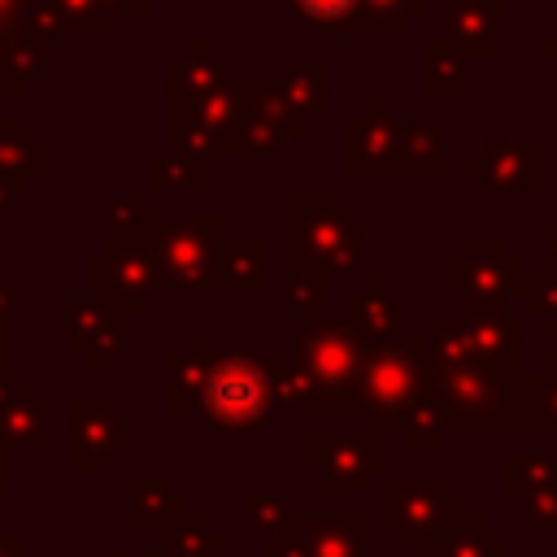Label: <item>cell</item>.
<instances>
[{"label": "cell", "instance_id": "cell-1", "mask_svg": "<svg viewBox=\"0 0 557 557\" xmlns=\"http://www.w3.org/2000/svg\"><path fill=\"white\" fill-rule=\"evenodd\" d=\"M366 339L344 318H322L296 335L292 361L309 383V405L318 409H361Z\"/></svg>", "mask_w": 557, "mask_h": 557}, {"label": "cell", "instance_id": "cell-2", "mask_svg": "<svg viewBox=\"0 0 557 557\" xmlns=\"http://www.w3.org/2000/svg\"><path fill=\"white\" fill-rule=\"evenodd\" d=\"M426 396V339H383L366 348L361 370V409L374 413V426L396 431L405 413Z\"/></svg>", "mask_w": 557, "mask_h": 557}, {"label": "cell", "instance_id": "cell-3", "mask_svg": "<svg viewBox=\"0 0 557 557\" xmlns=\"http://www.w3.org/2000/svg\"><path fill=\"white\" fill-rule=\"evenodd\" d=\"M287 231H292L287 257L309 261L322 274H331V270L357 265L366 218L348 213L344 196H287Z\"/></svg>", "mask_w": 557, "mask_h": 557}, {"label": "cell", "instance_id": "cell-4", "mask_svg": "<svg viewBox=\"0 0 557 557\" xmlns=\"http://www.w3.org/2000/svg\"><path fill=\"white\" fill-rule=\"evenodd\" d=\"M387 518L396 531H405L413 553H431L444 535L453 531H474L487 527L483 513H470L461 496H453L444 487L440 474H409V479H392V496H387Z\"/></svg>", "mask_w": 557, "mask_h": 557}, {"label": "cell", "instance_id": "cell-5", "mask_svg": "<svg viewBox=\"0 0 557 557\" xmlns=\"http://www.w3.org/2000/svg\"><path fill=\"white\" fill-rule=\"evenodd\" d=\"M226 248V218H157V278L161 287H213Z\"/></svg>", "mask_w": 557, "mask_h": 557}, {"label": "cell", "instance_id": "cell-6", "mask_svg": "<svg viewBox=\"0 0 557 557\" xmlns=\"http://www.w3.org/2000/svg\"><path fill=\"white\" fill-rule=\"evenodd\" d=\"M448 292L466 296V313L483 309H505V296L522 292L527 283V261L522 252H509L496 235H470L461 252L444 261Z\"/></svg>", "mask_w": 557, "mask_h": 557}, {"label": "cell", "instance_id": "cell-7", "mask_svg": "<svg viewBox=\"0 0 557 557\" xmlns=\"http://www.w3.org/2000/svg\"><path fill=\"white\" fill-rule=\"evenodd\" d=\"M196 400L209 413V422H218L226 431L257 426L265 418L270 400H274L270 361H257V357H218V361H209Z\"/></svg>", "mask_w": 557, "mask_h": 557}, {"label": "cell", "instance_id": "cell-8", "mask_svg": "<svg viewBox=\"0 0 557 557\" xmlns=\"http://www.w3.org/2000/svg\"><path fill=\"white\" fill-rule=\"evenodd\" d=\"M466 174L483 178L487 191H540L544 187V139H500L492 135L474 157H466Z\"/></svg>", "mask_w": 557, "mask_h": 557}, {"label": "cell", "instance_id": "cell-9", "mask_svg": "<svg viewBox=\"0 0 557 557\" xmlns=\"http://www.w3.org/2000/svg\"><path fill=\"white\" fill-rule=\"evenodd\" d=\"M348 165L357 174H400V126L387 113V100H366L348 117Z\"/></svg>", "mask_w": 557, "mask_h": 557}, {"label": "cell", "instance_id": "cell-10", "mask_svg": "<svg viewBox=\"0 0 557 557\" xmlns=\"http://www.w3.org/2000/svg\"><path fill=\"white\" fill-rule=\"evenodd\" d=\"M309 461L331 479V487H361L370 470L383 466V444L379 431L370 435H318L309 440Z\"/></svg>", "mask_w": 557, "mask_h": 557}, {"label": "cell", "instance_id": "cell-11", "mask_svg": "<svg viewBox=\"0 0 557 557\" xmlns=\"http://www.w3.org/2000/svg\"><path fill=\"white\" fill-rule=\"evenodd\" d=\"M474 357L487 361L500 374H522V348H527V322L522 313L505 309H483V313H461Z\"/></svg>", "mask_w": 557, "mask_h": 557}, {"label": "cell", "instance_id": "cell-12", "mask_svg": "<svg viewBox=\"0 0 557 557\" xmlns=\"http://www.w3.org/2000/svg\"><path fill=\"white\" fill-rule=\"evenodd\" d=\"M400 313H405V296H396L383 274H374L352 300H348V326L361 335V339H387L396 326H400Z\"/></svg>", "mask_w": 557, "mask_h": 557}, {"label": "cell", "instance_id": "cell-13", "mask_svg": "<svg viewBox=\"0 0 557 557\" xmlns=\"http://www.w3.org/2000/svg\"><path fill=\"white\" fill-rule=\"evenodd\" d=\"M448 39L474 57H500V4H453L448 0Z\"/></svg>", "mask_w": 557, "mask_h": 557}, {"label": "cell", "instance_id": "cell-14", "mask_svg": "<svg viewBox=\"0 0 557 557\" xmlns=\"http://www.w3.org/2000/svg\"><path fill=\"white\" fill-rule=\"evenodd\" d=\"M278 96L287 100V109L296 117H313L326 109V61L322 57H292L287 70L274 78Z\"/></svg>", "mask_w": 557, "mask_h": 557}, {"label": "cell", "instance_id": "cell-15", "mask_svg": "<svg viewBox=\"0 0 557 557\" xmlns=\"http://www.w3.org/2000/svg\"><path fill=\"white\" fill-rule=\"evenodd\" d=\"M218 292H261L265 287V239L261 235H226L222 265L213 278Z\"/></svg>", "mask_w": 557, "mask_h": 557}, {"label": "cell", "instance_id": "cell-16", "mask_svg": "<svg viewBox=\"0 0 557 557\" xmlns=\"http://www.w3.org/2000/svg\"><path fill=\"white\" fill-rule=\"evenodd\" d=\"M70 339L78 352H91V348H104V352H117L126 344V322H122V309L113 305H74L70 309Z\"/></svg>", "mask_w": 557, "mask_h": 557}, {"label": "cell", "instance_id": "cell-17", "mask_svg": "<svg viewBox=\"0 0 557 557\" xmlns=\"http://www.w3.org/2000/svg\"><path fill=\"white\" fill-rule=\"evenodd\" d=\"M48 165V144L26 131V117H0V174L26 191V174Z\"/></svg>", "mask_w": 557, "mask_h": 557}, {"label": "cell", "instance_id": "cell-18", "mask_svg": "<svg viewBox=\"0 0 557 557\" xmlns=\"http://www.w3.org/2000/svg\"><path fill=\"white\" fill-rule=\"evenodd\" d=\"M222 83H231V78H226V70H222V61L205 57V44H200V39L187 48V57L170 61V96H174V104L200 100V96L218 91Z\"/></svg>", "mask_w": 557, "mask_h": 557}, {"label": "cell", "instance_id": "cell-19", "mask_svg": "<svg viewBox=\"0 0 557 557\" xmlns=\"http://www.w3.org/2000/svg\"><path fill=\"white\" fill-rule=\"evenodd\" d=\"M400 170L405 174H440L444 170V117H418L400 126Z\"/></svg>", "mask_w": 557, "mask_h": 557}, {"label": "cell", "instance_id": "cell-20", "mask_svg": "<svg viewBox=\"0 0 557 557\" xmlns=\"http://www.w3.org/2000/svg\"><path fill=\"white\" fill-rule=\"evenodd\" d=\"M0 426L9 440L44 444V396H30L22 379H9V396H0Z\"/></svg>", "mask_w": 557, "mask_h": 557}, {"label": "cell", "instance_id": "cell-21", "mask_svg": "<svg viewBox=\"0 0 557 557\" xmlns=\"http://www.w3.org/2000/svg\"><path fill=\"white\" fill-rule=\"evenodd\" d=\"M500 483L505 492H544L557 487V453H509L500 461Z\"/></svg>", "mask_w": 557, "mask_h": 557}, {"label": "cell", "instance_id": "cell-22", "mask_svg": "<svg viewBox=\"0 0 557 557\" xmlns=\"http://www.w3.org/2000/svg\"><path fill=\"white\" fill-rule=\"evenodd\" d=\"M426 91L431 96H461L466 91V52L448 35L426 44Z\"/></svg>", "mask_w": 557, "mask_h": 557}, {"label": "cell", "instance_id": "cell-23", "mask_svg": "<svg viewBox=\"0 0 557 557\" xmlns=\"http://www.w3.org/2000/svg\"><path fill=\"white\" fill-rule=\"evenodd\" d=\"M152 187L157 191H205V161L196 152L170 148L152 157Z\"/></svg>", "mask_w": 557, "mask_h": 557}, {"label": "cell", "instance_id": "cell-24", "mask_svg": "<svg viewBox=\"0 0 557 557\" xmlns=\"http://www.w3.org/2000/svg\"><path fill=\"white\" fill-rule=\"evenodd\" d=\"M400 431H405V444H409V453H440L444 448V435H448V422H444V409L435 405V396L426 392L409 413H405V422H400Z\"/></svg>", "mask_w": 557, "mask_h": 557}, {"label": "cell", "instance_id": "cell-25", "mask_svg": "<svg viewBox=\"0 0 557 557\" xmlns=\"http://www.w3.org/2000/svg\"><path fill=\"white\" fill-rule=\"evenodd\" d=\"M296 17L326 30V35H357L361 0H292Z\"/></svg>", "mask_w": 557, "mask_h": 557}, {"label": "cell", "instance_id": "cell-26", "mask_svg": "<svg viewBox=\"0 0 557 557\" xmlns=\"http://www.w3.org/2000/svg\"><path fill=\"white\" fill-rule=\"evenodd\" d=\"M287 305L296 313H322L326 305V274L309 261L287 257Z\"/></svg>", "mask_w": 557, "mask_h": 557}, {"label": "cell", "instance_id": "cell-27", "mask_svg": "<svg viewBox=\"0 0 557 557\" xmlns=\"http://www.w3.org/2000/svg\"><path fill=\"white\" fill-rule=\"evenodd\" d=\"M426 557H505V540L487 527H474V531H453L444 535Z\"/></svg>", "mask_w": 557, "mask_h": 557}, {"label": "cell", "instance_id": "cell-28", "mask_svg": "<svg viewBox=\"0 0 557 557\" xmlns=\"http://www.w3.org/2000/svg\"><path fill=\"white\" fill-rule=\"evenodd\" d=\"M205 370H209V361H205V352H200V335L191 339V348L183 352V357H174L170 361V405H187L196 392H200V379H205Z\"/></svg>", "mask_w": 557, "mask_h": 557}, {"label": "cell", "instance_id": "cell-29", "mask_svg": "<svg viewBox=\"0 0 557 557\" xmlns=\"http://www.w3.org/2000/svg\"><path fill=\"white\" fill-rule=\"evenodd\" d=\"M318 557H361V518L348 522H326V531L313 544Z\"/></svg>", "mask_w": 557, "mask_h": 557}, {"label": "cell", "instance_id": "cell-30", "mask_svg": "<svg viewBox=\"0 0 557 557\" xmlns=\"http://www.w3.org/2000/svg\"><path fill=\"white\" fill-rule=\"evenodd\" d=\"M148 222H152L148 196H113V209H109V231H113V239H126V235L144 231Z\"/></svg>", "mask_w": 557, "mask_h": 557}, {"label": "cell", "instance_id": "cell-31", "mask_svg": "<svg viewBox=\"0 0 557 557\" xmlns=\"http://www.w3.org/2000/svg\"><path fill=\"white\" fill-rule=\"evenodd\" d=\"M535 431H557V352L544 357V374L535 379Z\"/></svg>", "mask_w": 557, "mask_h": 557}, {"label": "cell", "instance_id": "cell-32", "mask_svg": "<svg viewBox=\"0 0 557 557\" xmlns=\"http://www.w3.org/2000/svg\"><path fill=\"white\" fill-rule=\"evenodd\" d=\"M522 527L527 531H548L557 527V487H544V492H531L527 505H522Z\"/></svg>", "mask_w": 557, "mask_h": 557}, {"label": "cell", "instance_id": "cell-33", "mask_svg": "<svg viewBox=\"0 0 557 557\" xmlns=\"http://www.w3.org/2000/svg\"><path fill=\"white\" fill-rule=\"evenodd\" d=\"M22 309H26V296L0 283V318H9V313H22Z\"/></svg>", "mask_w": 557, "mask_h": 557}, {"label": "cell", "instance_id": "cell-34", "mask_svg": "<svg viewBox=\"0 0 557 557\" xmlns=\"http://www.w3.org/2000/svg\"><path fill=\"white\" fill-rule=\"evenodd\" d=\"M100 9H122V13H148V0H100Z\"/></svg>", "mask_w": 557, "mask_h": 557}, {"label": "cell", "instance_id": "cell-35", "mask_svg": "<svg viewBox=\"0 0 557 557\" xmlns=\"http://www.w3.org/2000/svg\"><path fill=\"white\" fill-rule=\"evenodd\" d=\"M13 196H22V187H17V183H9V178L0 174V213L13 205Z\"/></svg>", "mask_w": 557, "mask_h": 557}, {"label": "cell", "instance_id": "cell-36", "mask_svg": "<svg viewBox=\"0 0 557 557\" xmlns=\"http://www.w3.org/2000/svg\"><path fill=\"white\" fill-rule=\"evenodd\" d=\"M544 226H548V235H553V252H548V257H557V213H553Z\"/></svg>", "mask_w": 557, "mask_h": 557}, {"label": "cell", "instance_id": "cell-37", "mask_svg": "<svg viewBox=\"0 0 557 557\" xmlns=\"http://www.w3.org/2000/svg\"><path fill=\"white\" fill-rule=\"evenodd\" d=\"M4 357H9V335H4V322H0V370H4Z\"/></svg>", "mask_w": 557, "mask_h": 557}, {"label": "cell", "instance_id": "cell-38", "mask_svg": "<svg viewBox=\"0 0 557 557\" xmlns=\"http://www.w3.org/2000/svg\"><path fill=\"white\" fill-rule=\"evenodd\" d=\"M544 274H548L553 283H557V257H548V265H544Z\"/></svg>", "mask_w": 557, "mask_h": 557}, {"label": "cell", "instance_id": "cell-39", "mask_svg": "<svg viewBox=\"0 0 557 557\" xmlns=\"http://www.w3.org/2000/svg\"><path fill=\"white\" fill-rule=\"evenodd\" d=\"M453 4H500V0H453Z\"/></svg>", "mask_w": 557, "mask_h": 557}, {"label": "cell", "instance_id": "cell-40", "mask_svg": "<svg viewBox=\"0 0 557 557\" xmlns=\"http://www.w3.org/2000/svg\"><path fill=\"white\" fill-rule=\"evenodd\" d=\"M544 52H548V57H557V35H553V39L544 44Z\"/></svg>", "mask_w": 557, "mask_h": 557}]
</instances>
